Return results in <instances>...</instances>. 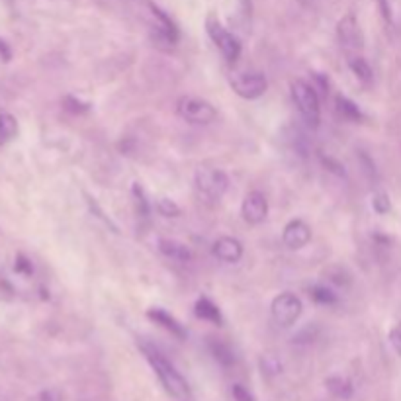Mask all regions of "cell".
<instances>
[{
  "instance_id": "obj_1",
  "label": "cell",
  "mask_w": 401,
  "mask_h": 401,
  "mask_svg": "<svg viewBox=\"0 0 401 401\" xmlns=\"http://www.w3.org/2000/svg\"><path fill=\"white\" fill-rule=\"evenodd\" d=\"M139 348H142L143 357L147 358V362L151 364V368L155 370V374H157V378L161 382L164 391L176 401H192V390H190L185 376L174 368L173 362L151 343L142 341Z\"/></svg>"
},
{
  "instance_id": "obj_2",
  "label": "cell",
  "mask_w": 401,
  "mask_h": 401,
  "mask_svg": "<svg viewBox=\"0 0 401 401\" xmlns=\"http://www.w3.org/2000/svg\"><path fill=\"white\" fill-rule=\"evenodd\" d=\"M292 90L293 104L298 106L302 118L305 119V123L315 130L319 128V119H321V106H319V94L315 90L314 85H307L302 78H296L290 85Z\"/></svg>"
},
{
  "instance_id": "obj_3",
  "label": "cell",
  "mask_w": 401,
  "mask_h": 401,
  "mask_svg": "<svg viewBox=\"0 0 401 401\" xmlns=\"http://www.w3.org/2000/svg\"><path fill=\"white\" fill-rule=\"evenodd\" d=\"M229 178L228 174L219 169H200L194 176L196 194L200 196L207 204L219 202L228 192Z\"/></svg>"
},
{
  "instance_id": "obj_4",
  "label": "cell",
  "mask_w": 401,
  "mask_h": 401,
  "mask_svg": "<svg viewBox=\"0 0 401 401\" xmlns=\"http://www.w3.org/2000/svg\"><path fill=\"white\" fill-rule=\"evenodd\" d=\"M207 35L212 37V42L217 45V49L221 51L223 59L228 63H235L241 57V42L233 32H229L223 24L217 20L214 14H210L206 20Z\"/></svg>"
},
{
  "instance_id": "obj_5",
  "label": "cell",
  "mask_w": 401,
  "mask_h": 401,
  "mask_svg": "<svg viewBox=\"0 0 401 401\" xmlns=\"http://www.w3.org/2000/svg\"><path fill=\"white\" fill-rule=\"evenodd\" d=\"M176 112L188 123H196V126H207L217 118V110L207 100L196 96L180 98L176 104Z\"/></svg>"
},
{
  "instance_id": "obj_6",
  "label": "cell",
  "mask_w": 401,
  "mask_h": 401,
  "mask_svg": "<svg viewBox=\"0 0 401 401\" xmlns=\"http://www.w3.org/2000/svg\"><path fill=\"white\" fill-rule=\"evenodd\" d=\"M302 309H304L302 300L292 292H284L280 296H276L271 305L272 319H274L276 325L280 327H292L300 319Z\"/></svg>"
},
{
  "instance_id": "obj_7",
  "label": "cell",
  "mask_w": 401,
  "mask_h": 401,
  "mask_svg": "<svg viewBox=\"0 0 401 401\" xmlns=\"http://www.w3.org/2000/svg\"><path fill=\"white\" fill-rule=\"evenodd\" d=\"M229 85L237 96L245 98V100H255L266 92L268 80L262 73H233L229 76Z\"/></svg>"
},
{
  "instance_id": "obj_8",
  "label": "cell",
  "mask_w": 401,
  "mask_h": 401,
  "mask_svg": "<svg viewBox=\"0 0 401 401\" xmlns=\"http://www.w3.org/2000/svg\"><path fill=\"white\" fill-rule=\"evenodd\" d=\"M151 6L153 16L157 18V26H155V33H153V42L157 47H161V49H173L174 45L178 44V40H180V32H178V28H176V24L164 14L159 6H155V4H149Z\"/></svg>"
},
{
  "instance_id": "obj_9",
  "label": "cell",
  "mask_w": 401,
  "mask_h": 401,
  "mask_svg": "<svg viewBox=\"0 0 401 401\" xmlns=\"http://www.w3.org/2000/svg\"><path fill=\"white\" fill-rule=\"evenodd\" d=\"M336 37H339L341 45L345 47V51H360L362 49L364 40H362V32L358 28L355 14H347V16H343L339 20V24H336Z\"/></svg>"
},
{
  "instance_id": "obj_10",
  "label": "cell",
  "mask_w": 401,
  "mask_h": 401,
  "mask_svg": "<svg viewBox=\"0 0 401 401\" xmlns=\"http://www.w3.org/2000/svg\"><path fill=\"white\" fill-rule=\"evenodd\" d=\"M241 216L243 219L250 223V225H259L262 223L266 216H268V202H266V196L259 192V190H253L245 196L243 200V206H241Z\"/></svg>"
},
{
  "instance_id": "obj_11",
  "label": "cell",
  "mask_w": 401,
  "mask_h": 401,
  "mask_svg": "<svg viewBox=\"0 0 401 401\" xmlns=\"http://www.w3.org/2000/svg\"><path fill=\"white\" fill-rule=\"evenodd\" d=\"M282 241L288 249H304L305 245L312 241V228H309L305 221H302V219H292V221L284 228Z\"/></svg>"
},
{
  "instance_id": "obj_12",
  "label": "cell",
  "mask_w": 401,
  "mask_h": 401,
  "mask_svg": "<svg viewBox=\"0 0 401 401\" xmlns=\"http://www.w3.org/2000/svg\"><path fill=\"white\" fill-rule=\"evenodd\" d=\"M212 253H214V257L217 260L228 262V264H235L243 257V245L235 237H219L214 243Z\"/></svg>"
},
{
  "instance_id": "obj_13",
  "label": "cell",
  "mask_w": 401,
  "mask_h": 401,
  "mask_svg": "<svg viewBox=\"0 0 401 401\" xmlns=\"http://www.w3.org/2000/svg\"><path fill=\"white\" fill-rule=\"evenodd\" d=\"M147 317L151 319L153 323H157V325H161L164 331H169L171 335H174L176 339H186V329L176 319H174L173 315L169 314V312H164L163 307H151L149 312H147Z\"/></svg>"
},
{
  "instance_id": "obj_14",
  "label": "cell",
  "mask_w": 401,
  "mask_h": 401,
  "mask_svg": "<svg viewBox=\"0 0 401 401\" xmlns=\"http://www.w3.org/2000/svg\"><path fill=\"white\" fill-rule=\"evenodd\" d=\"M159 250L167 259H173L176 262H190L192 260V250L188 245L176 241V239H161L159 241Z\"/></svg>"
},
{
  "instance_id": "obj_15",
  "label": "cell",
  "mask_w": 401,
  "mask_h": 401,
  "mask_svg": "<svg viewBox=\"0 0 401 401\" xmlns=\"http://www.w3.org/2000/svg\"><path fill=\"white\" fill-rule=\"evenodd\" d=\"M194 315L202 321H210V323H216V325H223V317L221 312L210 298H200L194 305Z\"/></svg>"
},
{
  "instance_id": "obj_16",
  "label": "cell",
  "mask_w": 401,
  "mask_h": 401,
  "mask_svg": "<svg viewBox=\"0 0 401 401\" xmlns=\"http://www.w3.org/2000/svg\"><path fill=\"white\" fill-rule=\"evenodd\" d=\"M325 388L331 395H335L339 400H350L352 398V384L350 379L343 378V376H331L325 379Z\"/></svg>"
},
{
  "instance_id": "obj_17",
  "label": "cell",
  "mask_w": 401,
  "mask_h": 401,
  "mask_svg": "<svg viewBox=\"0 0 401 401\" xmlns=\"http://www.w3.org/2000/svg\"><path fill=\"white\" fill-rule=\"evenodd\" d=\"M18 135V121L10 112L0 110V145L12 142Z\"/></svg>"
},
{
  "instance_id": "obj_18",
  "label": "cell",
  "mask_w": 401,
  "mask_h": 401,
  "mask_svg": "<svg viewBox=\"0 0 401 401\" xmlns=\"http://www.w3.org/2000/svg\"><path fill=\"white\" fill-rule=\"evenodd\" d=\"M335 106L336 112H339V116L348 119V121H360V119L364 118V114L360 112V108H358L350 98L341 96V94H339V96L335 98Z\"/></svg>"
},
{
  "instance_id": "obj_19",
  "label": "cell",
  "mask_w": 401,
  "mask_h": 401,
  "mask_svg": "<svg viewBox=\"0 0 401 401\" xmlns=\"http://www.w3.org/2000/svg\"><path fill=\"white\" fill-rule=\"evenodd\" d=\"M348 67L355 73V76L360 78L362 83H370L372 80V67L368 65V61L362 55H348Z\"/></svg>"
},
{
  "instance_id": "obj_20",
  "label": "cell",
  "mask_w": 401,
  "mask_h": 401,
  "mask_svg": "<svg viewBox=\"0 0 401 401\" xmlns=\"http://www.w3.org/2000/svg\"><path fill=\"white\" fill-rule=\"evenodd\" d=\"M210 352L214 355V358H216L221 366H231V364L235 362L233 350H231L225 343H221V341L212 339V341H210Z\"/></svg>"
},
{
  "instance_id": "obj_21",
  "label": "cell",
  "mask_w": 401,
  "mask_h": 401,
  "mask_svg": "<svg viewBox=\"0 0 401 401\" xmlns=\"http://www.w3.org/2000/svg\"><path fill=\"white\" fill-rule=\"evenodd\" d=\"M309 296L314 298V302L321 305H335L339 302V298H336V293L325 286V284H315L309 288Z\"/></svg>"
},
{
  "instance_id": "obj_22",
  "label": "cell",
  "mask_w": 401,
  "mask_h": 401,
  "mask_svg": "<svg viewBox=\"0 0 401 401\" xmlns=\"http://www.w3.org/2000/svg\"><path fill=\"white\" fill-rule=\"evenodd\" d=\"M131 192H133V198H135V204H137V212H139V216H143V217L149 216L151 206H149V200H147L145 190L139 186V182H133V186H131Z\"/></svg>"
},
{
  "instance_id": "obj_23",
  "label": "cell",
  "mask_w": 401,
  "mask_h": 401,
  "mask_svg": "<svg viewBox=\"0 0 401 401\" xmlns=\"http://www.w3.org/2000/svg\"><path fill=\"white\" fill-rule=\"evenodd\" d=\"M157 212L164 217H178L180 216V207L176 202L169 200V198H159L157 200Z\"/></svg>"
},
{
  "instance_id": "obj_24",
  "label": "cell",
  "mask_w": 401,
  "mask_h": 401,
  "mask_svg": "<svg viewBox=\"0 0 401 401\" xmlns=\"http://www.w3.org/2000/svg\"><path fill=\"white\" fill-rule=\"evenodd\" d=\"M372 207H374V212H376V214H379V216L388 214V212L391 210L390 196L384 194V192H378V194H374V198H372Z\"/></svg>"
},
{
  "instance_id": "obj_25",
  "label": "cell",
  "mask_w": 401,
  "mask_h": 401,
  "mask_svg": "<svg viewBox=\"0 0 401 401\" xmlns=\"http://www.w3.org/2000/svg\"><path fill=\"white\" fill-rule=\"evenodd\" d=\"M63 104H65V108L69 110V112H73V114H87L88 110H90V104H87V102H83V100H78V98L75 96H65Z\"/></svg>"
},
{
  "instance_id": "obj_26",
  "label": "cell",
  "mask_w": 401,
  "mask_h": 401,
  "mask_svg": "<svg viewBox=\"0 0 401 401\" xmlns=\"http://www.w3.org/2000/svg\"><path fill=\"white\" fill-rule=\"evenodd\" d=\"M231 393H233V400L235 401H255V395L245 386H241V384H233Z\"/></svg>"
},
{
  "instance_id": "obj_27",
  "label": "cell",
  "mask_w": 401,
  "mask_h": 401,
  "mask_svg": "<svg viewBox=\"0 0 401 401\" xmlns=\"http://www.w3.org/2000/svg\"><path fill=\"white\" fill-rule=\"evenodd\" d=\"M262 370H266L268 374H278L282 370V366H280V362L274 357H264L262 358Z\"/></svg>"
},
{
  "instance_id": "obj_28",
  "label": "cell",
  "mask_w": 401,
  "mask_h": 401,
  "mask_svg": "<svg viewBox=\"0 0 401 401\" xmlns=\"http://www.w3.org/2000/svg\"><path fill=\"white\" fill-rule=\"evenodd\" d=\"M390 343L395 348V352L401 357V321L390 331Z\"/></svg>"
},
{
  "instance_id": "obj_29",
  "label": "cell",
  "mask_w": 401,
  "mask_h": 401,
  "mask_svg": "<svg viewBox=\"0 0 401 401\" xmlns=\"http://www.w3.org/2000/svg\"><path fill=\"white\" fill-rule=\"evenodd\" d=\"M16 272H22V274H26V276H30V274L33 272L32 262L26 259L24 255H18V257H16Z\"/></svg>"
},
{
  "instance_id": "obj_30",
  "label": "cell",
  "mask_w": 401,
  "mask_h": 401,
  "mask_svg": "<svg viewBox=\"0 0 401 401\" xmlns=\"http://www.w3.org/2000/svg\"><path fill=\"white\" fill-rule=\"evenodd\" d=\"M321 161H323V164H325L327 169L331 171V173L339 174V176H345V169H343V164H339L336 161H333V159H329V157H321Z\"/></svg>"
},
{
  "instance_id": "obj_31",
  "label": "cell",
  "mask_w": 401,
  "mask_h": 401,
  "mask_svg": "<svg viewBox=\"0 0 401 401\" xmlns=\"http://www.w3.org/2000/svg\"><path fill=\"white\" fill-rule=\"evenodd\" d=\"M378 6L379 12H382V16H384V20H386V22H391V20H393V14H391L390 0H378Z\"/></svg>"
},
{
  "instance_id": "obj_32",
  "label": "cell",
  "mask_w": 401,
  "mask_h": 401,
  "mask_svg": "<svg viewBox=\"0 0 401 401\" xmlns=\"http://www.w3.org/2000/svg\"><path fill=\"white\" fill-rule=\"evenodd\" d=\"M0 59L4 61V63H8L12 59V49H10V45L6 44L2 37H0Z\"/></svg>"
}]
</instances>
